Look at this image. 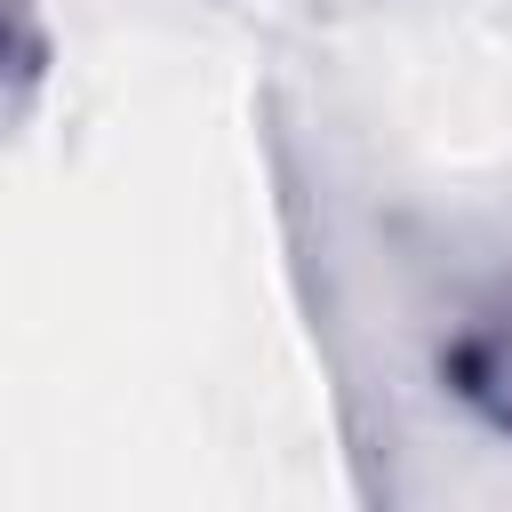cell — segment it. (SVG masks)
<instances>
[{"instance_id":"cell-1","label":"cell","mask_w":512,"mask_h":512,"mask_svg":"<svg viewBox=\"0 0 512 512\" xmlns=\"http://www.w3.org/2000/svg\"><path fill=\"white\" fill-rule=\"evenodd\" d=\"M440 384H448V400L472 424H488L496 440H512V280L488 288L456 320V336L440 344Z\"/></svg>"},{"instance_id":"cell-2","label":"cell","mask_w":512,"mask_h":512,"mask_svg":"<svg viewBox=\"0 0 512 512\" xmlns=\"http://www.w3.org/2000/svg\"><path fill=\"white\" fill-rule=\"evenodd\" d=\"M48 64H56V40H48L40 8L32 0H0V136H16L40 112Z\"/></svg>"}]
</instances>
